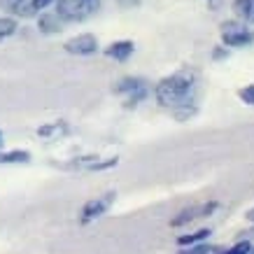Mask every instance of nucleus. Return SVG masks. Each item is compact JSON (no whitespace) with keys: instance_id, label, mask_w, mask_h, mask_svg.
I'll list each match as a JSON object with an SVG mask.
<instances>
[{"instance_id":"obj_1","label":"nucleus","mask_w":254,"mask_h":254,"mask_svg":"<svg viewBox=\"0 0 254 254\" xmlns=\"http://www.w3.org/2000/svg\"><path fill=\"white\" fill-rule=\"evenodd\" d=\"M196 89H198V72L185 68L175 75L163 77L156 84L154 96L159 100V105L175 112L177 119H187L189 115H193Z\"/></svg>"},{"instance_id":"obj_2","label":"nucleus","mask_w":254,"mask_h":254,"mask_svg":"<svg viewBox=\"0 0 254 254\" xmlns=\"http://www.w3.org/2000/svg\"><path fill=\"white\" fill-rule=\"evenodd\" d=\"M100 9V0H56V14L63 21L77 23L93 16Z\"/></svg>"},{"instance_id":"obj_3","label":"nucleus","mask_w":254,"mask_h":254,"mask_svg":"<svg viewBox=\"0 0 254 254\" xmlns=\"http://www.w3.org/2000/svg\"><path fill=\"white\" fill-rule=\"evenodd\" d=\"M222 42L226 47H250L254 45V33L245 28V23L224 21L222 23Z\"/></svg>"},{"instance_id":"obj_4","label":"nucleus","mask_w":254,"mask_h":254,"mask_svg":"<svg viewBox=\"0 0 254 254\" xmlns=\"http://www.w3.org/2000/svg\"><path fill=\"white\" fill-rule=\"evenodd\" d=\"M217 200H210V203H200V205H191V208H185L182 212H177V217L170 219V226H187L191 224L193 219H200V217H210L217 210Z\"/></svg>"},{"instance_id":"obj_5","label":"nucleus","mask_w":254,"mask_h":254,"mask_svg":"<svg viewBox=\"0 0 254 254\" xmlns=\"http://www.w3.org/2000/svg\"><path fill=\"white\" fill-rule=\"evenodd\" d=\"M63 49L75 56H91L98 52V38L93 33H82V35H75V38L65 40Z\"/></svg>"},{"instance_id":"obj_6","label":"nucleus","mask_w":254,"mask_h":254,"mask_svg":"<svg viewBox=\"0 0 254 254\" xmlns=\"http://www.w3.org/2000/svg\"><path fill=\"white\" fill-rule=\"evenodd\" d=\"M115 191H108L103 193V196H96V198L86 200L84 208H82V222H93V219H98V217H103L105 212L110 210V205L115 203Z\"/></svg>"},{"instance_id":"obj_7","label":"nucleus","mask_w":254,"mask_h":254,"mask_svg":"<svg viewBox=\"0 0 254 254\" xmlns=\"http://www.w3.org/2000/svg\"><path fill=\"white\" fill-rule=\"evenodd\" d=\"M133 52H135V45H133L131 40H117V42H112L105 49V54L110 59H115V61H128Z\"/></svg>"},{"instance_id":"obj_8","label":"nucleus","mask_w":254,"mask_h":254,"mask_svg":"<svg viewBox=\"0 0 254 254\" xmlns=\"http://www.w3.org/2000/svg\"><path fill=\"white\" fill-rule=\"evenodd\" d=\"M233 12L243 23H254V0H233Z\"/></svg>"},{"instance_id":"obj_9","label":"nucleus","mask_w":254,"mask_h":254,"mask_svg":"<svg viewBox=\"0 0 254 254\" xmlns=\"http://www.w3.org/2000/svg\"><path fill=\"white\" fill-rule=\"evenodd\" d=\"M147 86V82L142 77H124V79H119L117 82V86H115V93H135V91H140V89H145Z\"/></svg>"},{"instance_id":"obj_10","label":"nucleus","mask_w":254,"mask_h":254,"mask_svg":"<svg viewBox=\"0 0 254 254\" xmlns=\"http://www.w3.org/2000/svg\"><path fill=\"white\" fill-rule=\"evenodd\" d=\"M210 236H212V231H210V229H198V231H193V233H185V236H180V238H177V245H180V247L200 245V243H205Z\"/></svg>"},{"instance_id":"obj_11","label":"nucleus","mask_w":254,"mask_h":254,"mask_svg":"<svg viewBox=\"0 0 254 254\" xmlns=\"http://www.w3.org/2000/svg\"><path fill=\"white\" fill-rule=\"evenodd\" d=\"M61 16L56 14H40V19H38V28H40V33H59L61 31Z\"/></svg>"},{"instance_id":"obj_12","label":"nucleus","mask_w":254,"mask_h":254,"mask_svg":"<svg viewBox=\"0 0 254 254\" xmlns=\"http://www.w3.org/2000/svg\"><path fill=\"white\" fill-rule=\"evenodd\" d=\"M31 161V152L28 149H9V152H0V163H28Z\"/></svg>"},{"instance_id":"obj_13","label":"nucleus","mask_w":254,"mask_h":254,"mask_svg":"<svg viewBox=\"0 0 254 254\" xmlns=\"http://www.w3.org/2000/svg\"><path fill=\"white\" fill-rule=\"evenodd\" d=\"M63 133H68V126H65V122H54V124H47V126H40L38 128V135L40 138H59V135H63Z\"/></svg>"},{"instance_id":"obj_14","label":"nucleus","mask_w":254,"mask_h":254,"mask_svg":"<svg viewBox=\"0 0 254 254\" xmlns=\"http://www.w3.org/2000/svg\"><path fill=\"white\" fill-rule=\"evenodd\" d=\"M14 33H16V19H12V16H0V42L7 40L9 35H14Z\"/></svg>"},{"instance_id":"obj_15","label":"nucleus","mask_w":254,"mask_h":254,"mask_svg":"<svg viewBox=\"0 0 254 254\" xmlns=\"http://www.w3.org/2000/svg\"><path fill=\"white\" fill-rule=\"evenodd\" d=\"M28 2H31V0H0V5L5 9H9L12 14H21L23 7H26Z\"/></svg>"},{"instance_id":"obj_16","label":"nucleus","mask_w":254,"mask_h":254,"mask_svg":"<svg viewBox=\"0 0 254 254\" xmlns=\"http://www.w3.org/2000/svg\"><path fill=\"white\" fill-rule=\"evenodd\" d=\"M254 247L250 245V240H240V243H236L233 247H229V250H224V252H217V254H252Z\"/></svg>"},{"instance_id":"obj_17","label":"nucleus","mask_w":254,"mask_h":254,"mask_svg":"<svg viewBox=\"0 0 254 254\" xmlns=\"http://www.w3.org/2000/svg\"><path fill=\"white\" fill-rule=\"evenodd\" d=\"M238 96H240V100H243L245 105H254V84H247L245 89H240Z\"/></svg>"},{"instance_id":"obj_18","label":"nucleus","mask_w":254,"mask_h":254,"mask_svg":"<svg viewBox=\"0 0 254 254\" xmlns=\"http://www.w3.org/2000/svg\"><path fill=\"white\" fill-rule=\"evenodd\" d=\"M52 2H56V0H31V9H33V14L35 12H40V9H47Z\"/></svg>"},{"instance_id":"obj_19","label":"nucleus","mask_w":254,"mask_h":254,"mask_svg":"<svg viewBox=\"0 0 254 254\" xmlns=\"http://www.w3.org/2000/svg\"><path fill=\"white\" fill-rule=\"evenodd\" d=\"M208 252H212V250H210L208 245H203V243H200V245H193L189 252H180V254H208Z\"/></svg>"},{"instance_id":"obj_20","label":"nucleus","mask_w":254,"mask_h":254,"mask_svg":"<svg viewBox=\"0 0 254 254\" xmlns=\"http://www.w3.org/2000/svg\"><path fill=\"white\" fill-rule=\"evenodd\" d=\"M226 54H229V52H226L224 47H217V49H215V54H212V56H215L217 61H219V59H224V56H226Z\"/></svg>"},{"instance_id":"obj_21","label":"nucleus","mask_w":254,"mask_h":254,"mask_svg":"<svg viewBox=\"0 0 254 254\" xmlns=\"http://www.w3.org/2000/svg\"><path fill=\"white\" fill-rule=\"evenodd\" d=\"M210 5H212V7H219V5H222V0H210Z\"/></svg>"},{"instance_id":"obj_22","label":"nucleus","mask_w":254,"mask_h":254,"mask_svg":"<svg viewBox=\"0 0 254 254\" xmlns=\"http://www.w3.org/2000/svg\"><path fill=\"white\" fill-rule=\"evenodd\" d=\"M0 145H2V133H0Z\"/></svg>"},{"instance_id":"obj_23","label":"nucleus","mask_w":254,"mask_h":254,"mask_svg":"<svg viewBox=\"0 0 254 254\" xmlns=\"http://www.w3.org/2000/svg\"><path fill=\"white\" fill-rule=\"evenodd\" d=\"M250 236H254V229H252V231H250Z\"/></svg>"},{"instance_id":"obj_24","label":"nucleus","mask_w":254,"mask_h":254,"mask_svg":"<svg viewBox=\"0 0 254 254\" xmlns=\"http://www.w3.org/2000/svg\"><path fill=\"white\" fill-rule=\"evenodd\" d=\"M252 254H254V250H252Z\"/></svg>"}]
</instances>
